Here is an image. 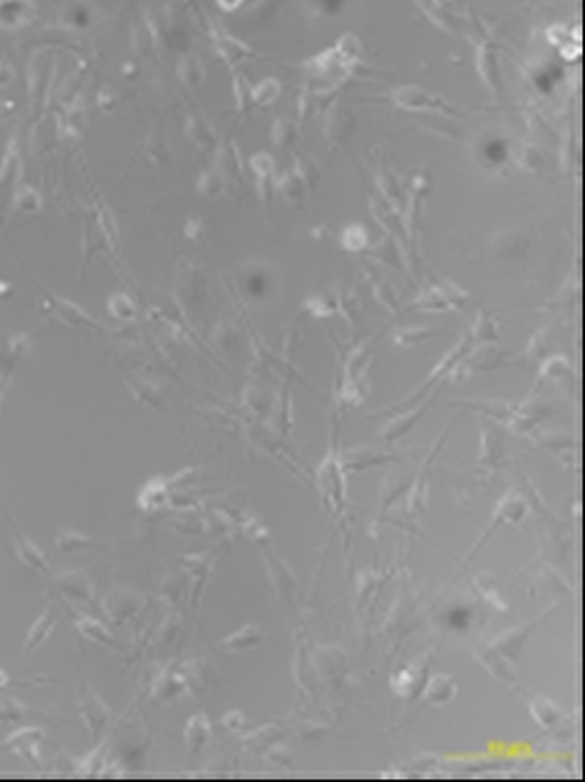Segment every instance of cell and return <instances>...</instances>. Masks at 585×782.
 <instances>
[{"mask_svg":"<svg viewBox=\"0 0 585 782\" xmlns=\"http://www.w3.org/2000/svg\"><path fill=\"white\" fill-rule=\"evenodd\" d=\"M543 375L545 377H552V380H557L559 384H562V380H571V368H569V363L564 361V358L555 356V358H550V361L543 365Z\"/></svg>","mask_w":585,"mask_h":782,"instance_id":"d6986e66","label":"cell"},{"mask_svg":"<svg viewBox=\"0 0 585 782\" xmlns=\"http://www.w3.org/2000/svg\"><path fill=\"white\" fill-rule=\"evenodd\" d=\"M339 242L347 251H361L363 246H368V230L363 225H349V228L342 230L339 235Z\"/></svg>","mask_w":585,"mask_h":782,"instance_id":"2e32d148","label":"cell"},{"mask_svg":"<svg viewBox=\"0 0 585 782\" xmlns=\"http://www.w3.org/2000/svg\"><path fill=\"white\" fill-rule=\"evenodd\" d=\"M80 715H83L87 729H90L92 733H99V731L105 726V722H108V708H105V703L101 701L92 689H87V684L83 686V691H80Z\"/></svg>","mask_w":585,"mask_h":782,"instance_id":"7a4b0ae2","label":"cell"},{"mask_svg":"<svg viewBox=\"0 0 585 782\" xmlns=\"http://www.w3.org/2000/svg\"><path fill=\"white\" fill-rule=\"evenodd\" d=\"M525 513H527L525 497H520L518 492H508L499 501V508H496V513H494V522L503 520V522H513L515 525V522H520L525 518Z\"/></svg>","mask_w":585,"mask_h":782,"instance_id":"ba28073f","label":"cell"},{"mask_svg":"<svg viewBox=\"0 0 585 782\" xmlns=\"http://www.w3.org/2000/svg\"><path fill=\"white\" fill-rule=\"evenodd\" d=\"M429 335H433V331L429 328H407V331H400L398 335H396V342L398 344H407V342H419V340H426Z\"/></svg>","mask_w":585,"mask_h":782,"instance_id":"cb8c5ba5","label":"cell"},{"mask_svg":"<svg viewBox=\"0 0 585 782\" xmlns=\"http://www.w3.org/2000/svg\"><path fill=\"white\" fill-rule=\"evenodd\" d=\"M518 164H520L522 169H532V172H539V167L543 164V155H541L534 146H522L520 155H518Z\"/></svg>","mask_w":585,"mask_h":782,"instance_id":"44dd1931","label":"cell"},{"mask_svg":"<svg viewBox=\"0 0 585 782\" xmlns=\"http://www.w3.org/2000/svg\"><path fill=\"white\" fill-rule=\"evenodd\" d=\"M78 630L83 633L85 637H90V640L99 642V644H110V635L108 630H105L101 623L92 621V619H80L78 621Z\"/></svg>","mask_w":585,"mask_h":782,"instance_id":"ac0fdd59","label":"cell"},{"mask_svg":"<svg viewBox=\"0 0 585 782\" xmlns=\"http://www.w3.org/2000/svg\"><path fill=\"white\" fill-rule=\"evenodd\" d=\"M356 127V119L347 108H335L330 113L328 122H325V134H328L330 141L342 143L344 138H349L351 129Z\"/></svg>","mask_w":585,"mask_h":782,"instance_id":"52a82bcc","label":"cell"},{"mask_svg":"<svg viewBox=\"0 0 585 782\" xmlns=\"http://www.w3.org/2000/svg\"><path fill=\"white\" fill-rule=\"evenodd\" d=\"M421 413H424V408H417V410H414V415L410 413V415H402V417L393 419L391 424H387V426H384V431H382V436H384L387 440H391V438H398V436H402V433H405L407 429H412V424H414V422H417V419L421 417Z\"/></svg>","mask_w":585,"mask_h":782,"instance_id":"e0dca14e","label":"cell"},{"mask_svg":"<svg viewBox=\"0 0 585 782\" xmlns=\"http://www.w3.org/2000/svg\"><path fill=\"white\" fill-rule=\"evenodd\" d=\"M473 335L482 338V340H485V338L492 340L496 335V321L492 317H487L485 312H480V314H477L475 326H473Z\"/></svg>","mask_w":585,"mask_h":782,"instance_id":"7402d4cb","label":"cell"},{"mask_svg":"<svg viewBox=\"0 0 585 782\" xmlns=\"http://www.w3.org/2000/svg\"><path fill=\"white\" fill-rule=\"evenodd\" d=\"M305 185H307V183L302 181V176L298 172L286 174L284 178L279 181V190H281V194H284L288 201H291V204H295V201L302 199V190H305Z\"/></svg>","mask_w":585,"mask_h":782,"instance_id":"9a60e30c","label":"cell"},{"mask_svg":"<svg viewBox=\"0 0 585 782\" xmlns=\"http://www.w3.org/2000/svg\"><path fill=\"white\" fill-rule=\"evenodd\" d=\"M393 101L405 110H424L431 108L433 103H440V99H433L431 94H426L419 87H400L393 92Z\"/></svg>","mask_w":585,"mask_h":782,"instance_id":"8992f818","label":"cell"},{"mask_svg":"<svg viewBox=\"0 0 585 782\" xmlns=\"http://www.w3.org/2000/svg\"><path fill=\"white\" fill-rule=\"evenodd\" d=\"M541 621H543V616H539V619L529 621L527 626H518V628H513V630H506V633L496 635L494 640L489 642V647H492L494 651H499L503 658H508L513 663V660L518 658V654L522 651V647H525L527 637H529V633L539 626Z\"/></svg>","mask_w":585,"mask_h":782,"instance_id":"6da1fadb","label":"cell"},{"mask_svg":"<svg viewBox=\"0 0 585 782\" xmlns=\"http://www.w3.org/2000/svg\"><path fill=\"white\" fill-rule=\"evenodd\" d=\"M501 358H503V351L499 349V347L482 344V347H477L473 354H470V358L466 361V368L477 370V373H487V370H494L496 365L501 363Z\"/></svg>","mask_w":585,"mask_h":782,"instance_id":"30bf717a","label":"cell"},{"mask_svg":"<svg viewBox=\"0 0 585 782\" xmlns=\"http://www.w3.org/2000/svg\"><path fill=\"white\" fill-rule=\"evenodd\" d=\"M380 188H382V192L387 194V197H393V194H398V188H396V178L389 172H384V174H380Z\"/></svg>","mask_w":585,"mask_h":782,"instance_id":"83f0119b","label":"cell"},{"mask_svg":"<svg viewBox=\"0 0 585 782\" xmlns=\"http://www.w3.org/2000/svg\"><path fill=\"white\" fill-rule=\"evenodd\" d=\"M475 658L480 660L482 665L487 667V672H492L496 679H501V682H508L513 684L515 682V670L511 665V660L503 658L499 651H494L492 647H477L475 649Z\"/></svg>","mask_w":585,"mask_h":782,"instance_id":"277c9868","label":"cell"},{"mask_svg":"<svg viewBox=\"0 0 585 782\" xmlns=\"http://www.w3.org/2000/svg\"><path fill=\"white\" fill-rule=\"evenodd\" d=\"M253 97H255L257 103H262V106L274 103L276 97H279V82H276V80H265L262 85L255 87Z\"/></svg>","mask_w":585,"mask_h":782,"instance_id":"ffe728a7","label":"cell"},{"mask_svg":"<svg viewBox=\"0 0 585 782\" xmlns=\"http://www.w3.org/2000/svg\"><path fill=\"white\" fill-rule=\"evenodd\" d=\"M185 738L194 752H199V749L206 745V740H209V719L204 715H194L190 719V724H187Z\"/></svg>","mask_w":585,"mask_h":782,"instance_id":"5bb4252c","label":"cell"},{"mask_svg":"<svg viewBox=\"0 0 585 782\" xmlns=\"http://www.w3.org/2000/svg\"><path fill=\"white\" fill-rule=\"evenodd\" d=\"M110 312L119 319H129L131 314H134V305H131L124 295H115V298L110 300Z\"/></svg>","mask_w":585,"mask_h":782,"instance_id":"484cf974","label":"cell"},{"mask_svg":"<svg viewBox=\"0 0 585 782\" xmlns=\"http://www.w3.org/2000/svg\"><path fill=\"white\" fill-rule=\"evenodd\" d=\"M307 307H312L314 314H319V317H328V314L337 310V302H328L323 295H314V298H310V302H307Z\"/></svg>","mask_w":585,"mask_h":782,"instance_id":"d4e9b609","label":"cell"},{"mask_svg":"<svg viewBox=\"0 0 585 782\" xmlns=\"http://www.w3.org/2000/svg\"><path fill=\"white\" fill-rule=\"evenodd\" d=\"M260 640H262V630L251 623V626H244L241 630L232 633L228 640L223 642V644L228 647L230 651L239 654V651H248V649H253Z\"/></svg>","mask_w":585,"mask_h":782,"instance_id":"7c38bea8","label":"cell"},{"mask_svg":"<svg viewBox=\"0 0 585 782\" xmlns=\"http://www.w3.org/2000/svg\"><path fill=\"white\" fill-rule=\"evenodd\" d=\"M477 71H480L485 85L492 90L494 94L501 90V75H499V64H496V54L492 49H482L477 54Z\"/></svg>","mask_w":585,"mask_h":782,"instance_id":"4fadbf2b","label":"cell"},{"mask_svg":"<svg viewBox=\"0 0 585 782\" xmlns=\"http://www.w3.org/2000/svg\"><path fill=\"white\" fill-rule=\"evenodd\" d=\"M19 555H22L24 560H26L28 565L33 567H40V569H45V558H42V553L37 551L28 544V541H19Z\"/></svg>","mask_w":585,"mask_h":782,"instance_id":"603a6c76","label":"cell"},{"mask_svg":"<svg viewBox=\"0 0 585 782\" xmlns=\"http://www.w3.org/2000/svg\"><path fill=\"white\" fill-rule=\"evenodd\" d=\"M527 237L520 230H506L499 232L492 244H489V253L494 258H506V260H515L522 253H527Z\"/></svg>","mask_w":585,"mask_h":782,"instance_id":"3957f363","label":"cell"},{"mask_svg":"<svg viewBox=\"0 0 585 782\" xmlns=\"http://www.w3.org/2000/svg\"><path fill=\"white\" fill-rule=\"evenodd\" d=\"M424 696L431 705H438V708L448 705L452 698L457 696L455 677H452V674H433V677L429 679V684H426V689H424Z\"/></svg>","mask_w":585,"mask_h":782,"instance_id":"5b68a950","label":"cell"},{"mask_svg":"<svg viewBox=\"0 0 585 782\" xmlns=\"http://www.w3.org/2000/svg\"><path fill=\"white\" fill-rule=\"evenodd\" d=\"M293 138H295V129L288 122H281L279 119V122L274 124V141L276 143H291Z\"/></svg>","mask_w":585,"mask_h":782,"instance_id":"4316f807","label":"cell"},{"mask_svg":"<svg viewBox=\"0 0 585 782\" xmlns=\"http://www.w3.org/2000/svg\"><path fill=\"white\" fill-rule=\"evenodd\" d=\"M506 455L503 450V433L499 429L487 426L482 431V452H480V462H487L489 466H496Z\"/></svg>","mask_w":585,"mask_h":782,"instance_id":"9c48e42d","label":"cell"},{"mask_svg":"<svg viewBox=\"0 0 585 782\" xmlns=\"http://www.w3.org/2000/svg\"><path fill=\"white\" fill-rule=\"evenodd\" d=\"M529 710L534 719H536L543 729H555L559 726V722H562V710L552 701H548V698H534Z\"/></svg>","mask_w":585,"mask_h":782,"instance_id":"8fae6325","label":"cell"}]
</instances>
